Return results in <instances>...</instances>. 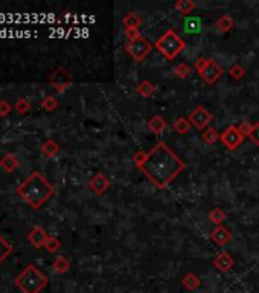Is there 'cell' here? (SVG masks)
<instances>
[{
	"label": "cell",
	"mask_w": 259,
	"mask_h": 293,
	"mask_svg": "<svg viewBox=\"0 0 259 293\" xmlns=\"http://www.w3.org/2000/svg\"><path fill=\"white\" fill-rule=\"evenodd\" d=\"M16 286L23 293H40L48 286V276L34 264H29L16 278Z\"/></svg>",
	"instance_id": "3957f363"
},
{
	"label": "cell",
	"mask_w": 259,
	"mask_h": 293,
	"mask_svg": "<svg viewBox=\"0 0 259 293\" xmlns=\"http://www.w3.org/2000/svg\"><path fill=\"white\" fill-rule=\"evenodd\" d=\"M209 220L212 221V223H215V226H221L223 224V221L226 220V212H224L221 208H213L210 212H209Z\"/></svg>",
	"instance_id": "484cf974"
},
{
	"label": "cell",
	"mask_w": 259,
	"mask_h": 293,
	"mask_svg": "<svg viewBox=\"0 0 259 293\" xmlns=\"http://www.w3.org/2000/svg\"><path fill=\"white\" fill-rule=\"evenodd\" d=\"M48 232L44 231L41 226H34L31 229V232L28 234V241L35 247V249H40V247L44 246V243H46L48 240Z\"/></svg>",
	"instance_id": "8fae6325"
},
{
	"label": "cell",
	"mask_w": 259,
	"mask_h": 293,
	"mask_svg": "<svg viewBox=\"0 0 259 293\" xmlns=\"http://www.w3.org/2000/svg\"><path fill=\"white\" fill-rule=\"evenodd\" d=\"M174 8L178 11L180 14H183V16H185V14L192 13V11L197 8V3L192 2V0H178V2H175Z\"/></svg>",
	"instance_id": "44dd1931"
},
{
	"label": "cell",
	"mask_w": 259,
	"mask_h": 293,
	"mask_svg": "<svg viewBox=\"0 0 259 293\" xmlns=\"http://www.w3.org/2000/svg\"><path fill=\"white\" fill-rule=\"evenodd\" d=\"M249 138L252 139V142H253L255 145L259 146V122L253 124V130H252V133H250Z\"/></svg>",
	"instance_id": "d590c367"
},
{
	"label": "cell",
	"mask_w": 259,
	"mask_h": 293,
	"mask_svg": "<svg viewBox=\"0 0 259 293\" xmlns=\"http://www.w3.org/2000/svg\"><path fill=\"white\" fill-rule=\"evenodd\" d=\"M151 49H153V44L143 37L131 40L125 44V52L138 63H142L146 57H148Z\"/></svg>",
	"instance_id": "8992f818"
},
{
	"label": "cell",
	"mask_w": 259,
	"mask_h": 293,
	"mask_svg": "<svg viewBox=\"0 0 259 293\" xmlns=\"http://www.w3.org/2000/svg\"><path fill=\"white\" fill-rule=\"evenodd\" d=\"M17 194L34 209H40L53 196V186L43 174L34 171L17 188Z\"/></svg>",
	"instance_id": "7a4b0ae2"
},
{
	"label": "cell",
	"mask_w": 259,
	"mask_h": 293,
	"mask_svg": "<svg viewBox=\"0 0 259 293\" xmlns=\"http://www.w3.org/2000/svg\"><path fill=\"white\" fill-rule=\"evenodd\" d=\"M11 110H13V107H11V104L8 103V101L0 99V118L8 116L11 113Z\"/></svg>",
	"instance_id": "e575fe53"
},
{
	"label": "cell",
	"mask_w": 259,
	"mask_h": 293,
	"mask_svg": "<svg viewBox=\"0 0 259 293\" xmlns=\"http://www.w3.org/2000/svg\"><path fill=\"white\" fill-rule=\"evenodd\" d=\"M52 267H53V270L57 274H66L67 270L70 269V263H69V260H67L66 256H57V258H55L53 264H52Z\"/></svg>",
	"instance_id": "d4e9b609"
},
{
	"label": "cell",
	"mask_w": 259,
	"mask_h": 293,
	"mask_svg": "<svg viewBox=\"0 0 259 293\" xmlns=\"http://www.w3.org/2000/svg\"><path fill=\"white\" fill-rule=\"evenodd\" d=\"M146 157H148V153H146V151H138L136 154L133 156V162H134V165H136L138 168H140L145 164Z\"/></svg>",
	"instance_id": "836d02e7"
},
{
	"label": "cell",
	"mask_w": 259,
	"mask_h": 293,
	"mask_svg": "<svg viewBox=\"0 0 259 293\" xmlns=\"http://www.w3.org/2000/svg\"><path fill=\"white\" fill-rule=\"evenodd\" d=\"M44 247L49 251V252H57L60 247H61V241L57 238V237H53V235H49L48 237V240H46V243H44Z\"/></svg>",
	"instance_id": "f546056e"
},
{
	"label": "cell",
	"mask_w": 259,
	"mask_h": 293,
	"mask_svg": "<svg viewBox=\"0 0 259 293\" xmlns=\"http://www.w3.org/2000/svg\"><path fill=\"white\" fill-rule=\"evenodd\" d=\"M183 29H185L188 34H200L201 29H203V21H201L200 17H188V18L185 20Z\"/></svg>",
	"instance_id": "e0dca14e"
},
{
	"label": "cell",
	"mask_w": 259,
	"mask_h": 293,
	"mask_svg": "<svg viewBox=\"0 0 259 293\" xmlns=\"http://www.w3.org/2000/svg\"><path fill=\"white\" fill-rule=\"evenodd\" d=\"M236 127H238V130L242 136H250V133L253 130V124L250 121H241L240 126H236Z\"/></svg>",
	"instance_id": "1f68e13d"
},
{
	"label": "cell",
	"mask_w": 259,
	"mask_h": 293,
	"mask_svg": "<svg viewBox=\"0 0 259 293\" xmlns=\"http://www.w3.org/2000/svg\"><path fill=\"white\" fill-rule=\"evenodd\" d=\"M182 284L188 290H195L200 287V278L195 274H186L182 279Z\"/></svg>",
	"instance_id": "603a6c76"
},
{
	"label": "cell",
	"mask_w": 259,
	"mask_h": 293,
	"mask_svg": "<svg viewBox=\"0 0 259 293\" xmlns=\"http://www.w3.org/2000/svg\"><path fill=\"white\" fill-rule=\"evenodd\" d=\"M122 25L125 29H139L142 25V17L138 13H128L127 16H123Z\"/></svg>",
	"instance_id": "9a60e30c"
},
{
	"label": "cell",
	"mask_w": 259,
	"mask_h": 293,
	"mask_svg": "<svg viewBox=\"0 0 259 293\" xmlns=\"http://www.w3.org/2000/svg\"><path fill=\"white\" fill-rule=\"evenodd\" d=\"M108 188H110V180L104 173H96L92 177V180H90V189L98 196H103Z\"/></svg>",
	"instance_id": "30bf717a"
},
{
	"label": "cell",
	"mask_w": 259,
	"mask_h": 293,
	"mask_svg": "<svg viewBox=\"0 0 259 293\" xmlns=\"http://www.w3.org/2000/svg\"><path fill=\"white\" fill-rule=\"evenodd\" d=\"M17 166H18V159L13 153H6L2 159H0V168L5 170L6 173H13L14 170H17Z\"/></svg>",
	"instance_id": "5bb4252c"
},
{
	"label": "cell",
	"mask_w": 259,
	"mask_h": 293,
	"mask_svg": "<svg viewBox=\"0 0 259 293\" xmlns=\"http://www.w3.org/2000/svg\"><path fill=\"white\" fill-rule=\"evenodd\" d=\"M194 69L200 73L201 80L207 84H215L223 76L224 71L212 58H198L194 63Z\"/></svg>",
	"instance_id": "5b68a950"
},
{
	"label": "cell",
	"mask_w": 259,
	"mask_h": 293,
	"mask_svg": "<svg viewBox=\"0 0 259 293\" xmlns=\"http://www.w3.org/2000/svg\"><path fill=\"white\" fill-rule=\"evenodd\" d=\"M154 48L159 51L166 60L173 61L177 55L183 52V49L186 48V43L174 29H168L163 36L154 43Z\"/></svg>",
	"instance_id": "277c9868"
},
{
	"label": "cell",
	"mask_w": 259,
	"mask_h": 293,
	"mask_svg": "<svg viewBox=\"0 0 259 293\" xmlns=\"http://www.w3.org/2000/svg\"><path fill=\"white\" fill-rule=\"evenodd\" d=\"M14 109L18 111L20 115H25L26 111L31 109V104H29V101L28 99H25V98H21V99H18L17 103H16V106H14Z\"/></svg>",
	"instance_id": "d6a6232c"
},
{
	"label": "cell",
	"mask_w": 259,
	"mask_h": 293,
	"mask_svg": "<svg viewBox=\"0 0 259 293\" xmlns=\"http://www.w3.org/2000/svg\"><path fill=\"white\" fill-rule=\"evenodd\" d=\"M125 37L128 38V41H131V40L140 38L142 34L139 32V29H125Z\"/></svg>",
	"instance_id": "8d00e7d4"
},
{
	"label": "cell",
	"mask_w": 259,
	"mask_h": 293,
	"mask_svg": "<svg viewBox=\"0 0 259 293\" xmlns=\"http://www.w3.org/2000/svg\"><path fill=\"white\" fill-rule=\"evenodd\" d=\"M188 119H189L190 126H192V127H195L197 130H203V131H205L209 127V124L213 121V115L210 113V111L205 106H197L189 113Z\"/></svg>",
	"instance_id": "52a82bcc"
},
{
	"label": "cell",
	"mask_w": 259,
	"mask_h": 293,
	"mask_svg": "<svg viewBox=\"0 0 259 293\" xmlns=\"http://www.w3.org/2000/svg\"><path fill=\"white\" fill-rule=\"evenodd\" d=\"M215 26H217V29H218L220 32H229V31L233 29L235 23H233V18H232L229 14H223V16L217 20Z\"/></svg>",
	"instance_id": "ac0fdd59"
},
{
	"label": "cell",
	"mask_w": 259,
	"mask_h": 293,
	"mask_svg": "<svg viewBox=\"0 0 259 293\" xmlns=\"http://www.w3.org/2000/svg\"><path fill=\"white\" fill-rule=\"evenodd\" d=\"M49 83L53 86V89L57 90L58 93H61L66 89H69V86L72 84V75L67 72L64 67H58V69H55L51 73Z\"/></svg>",
	"instance_id": "9c48e42d"
},
{
	"label": "cell",
	"mask_w": 259,
	"mask_h": 293,
	"mask_svg": "<svg viewBox=\"0 0 259 293\" xmlns=\"http://www.w3.org/2000/svg\"><path fill=\"white\" fill-rule=\"evenodd\" d=\"M233 264H235L233 258L227 252L218 254L215 256V260H213V266H215V269L218 270V272H221V274H227L229 270L233 267Z\"/></svg>",
	"instance_id": "4fadbf2b"
},
{
	"label": "cell",
	"mask_w": 259,
	"mask_h": 293,
	"mask_svg": "<svg viewBox=\"0 0 259 293\" xmlns=\"http://www.w3.org/2000/svg\"><path fill=\"white\" fill-rule=\"evenodd\" d=\"M41 107L46 110V111H53L55 109L58 107V99L55 98V96H52V95L44 96L43 101H41Z\"/></svg>",
	"instance_id": "83f0119b"
},
{
	"label": "cell",
	"mask_w": 259,
	"mask_h": 293,
	"mask_svg": "<svg viewBox=\"0 0 259 293\" xmlns=\"http://www.w3.org/2000/svg\"><path fill=\"white\" fill-rule=\"evenodd\" d=\"M229 75L233 78V80L238 81V80H241V78L245 75V69H244V67H242L241 64L236 63V64H233V66L230 67V69H229Z\"/></svg>",
	"instance_id": "4dcf8cb0"
},
{
	"label": "cell",
	"mask_w": 259,
	"mask_h": 293,
	"mask_svg": "<svg viewBox=\"0 0 259 293\" xmlns=\"http://www.w3.org/2000/svg\"><path fill=\"white\" fill-rule=\"evenodd\" d=\"M173 127L178 134H188L192 126H190V122H189L188 118H177Z\"/></svg>",
	"instance_id": "4316f807"
},
{
	"label": "cell",
	"mask_w": 259,
	"mask_h": 293,
	"mask_svg": "<svg viewBox=\"0 0 259 293\" xmlns=\"http://www.w3.org/2000/svg\"><path fill=\"white\" fill-rule=\"evenodd\" d=\"M210 240L217 246H226L232 240V232L227 228H224L223 224L221 226H215L210 232Z\"/></svg>",
	"instance_id": "7c38bea8"
},
{
	"label": "cell",
	"mask_w": 259,
	"mask_h": 293,
	"mask_svg": "<svg viewBox=\"0 0 259 293\" xmlns=\"http://www.w3.org/2000/svg\"><path fill=\"white\" fill-rule=\"evenodd\" d=\"M190 71H192V67H190L189 64H186V63H180V64L175 66L174 73L180 78V80H185V78L189 76Z\"/></svg>",
	"instance_id": "f1b7e54d"
},
{
	"label": "cell",
	"mask_w": 259,
	"mask_h": 293,
	"mask_svg": "<svg viewBox=\"0 0 259 293\" xmlns=\"http://www.w3.org/2000/svg\"><path fill=\"white\" fill-rule=\"evenodd\" d=\"M220 139H221V144L226 146L227 150L233 151L242 144L244 136L240 133V130H238V127H236V126H229V127H226V130L221 133Z\"/></svg>",
	"instance_id": "ba28073f"
},
{
	"label": "cell",
	"mask_w": 259,
	"mask_h": 293,
	"mask_svg": "<svg viewBox=\"0 0 259 293\" xmlns=\"http://www.w3.org/2000/svg\"><path fill=\"white\" fill-rule=\"evenodd\" d=\"M220 136H221V134H220V133H218L215 128L207 127L205 131H203V134H201V139H203V142H205V144L213 145V144H215V142L220 139Z\"/></svg>",
	"instance_id": "cb8c5ba5"
},
{
	"label": "cell",
	"mask_w": 259,
	"mask_h": 293,
	"mask_svg": "<svg viewBox=\"0 0 259 293\" xmlns=\"http://www.w3.org/2000/svg\"><path fill=\"white\" fill-rule=\"evenodd\" d=\"M136 92H138L140 96H143V98H151V96L154 95V92H155V86H154V83H151V81H148V80H145V81H142V83L138 86Z\"/></svg>",
	"instance_id": "d6986e66"
},
{
	"label": "cell",
	"mask_w": 259,
	"mask_h": 293,
	"mask_svg": "<svg viewBox=\"0 0 259 293\" xmlns=\"http://www.w3.org/2000/svg\"><path fill=\"white\" fill-rule=\"evenodd\" d=\"M185 162L165 142L155 144L139 170L157 189H166L185 171Z\"/></svg>",
	"instance_id": "6da1fadb"
},
{
	"label": "cell",
	"mask_w": 259,
	"mask_h": 293,
	"mask_svg": "<svg viewBox=\"0 0 259 293\" xmlns=\"http://www.w3.org/2000/svg\"><path fill=\"white\" fill-rule=\"evenodd\" d=\"M13 251H14L13 244H11L6 238H3V237L0 235V264H2L11 254H13Z\"/></svg>",
	"instance_id": "7402d4cb"
},
{
	"label": "cell",
	"mask_w": 259,
	"mask_h": 293,
	"mask_svg": "<svg viewBox=\"0 0 259 293\" xmlns=\"http://www.w3.org/2000/svg\"><path fill=\"white\" fill-rule=\"evenodd\" d=\"M166 126H168V122H166L165 118L160 116V115H155V116H153V118L148 121V128H150L154 134H160L162 131H165Z\"/></svg>",
	"instance_id": "2e32d148"
},
{
	"label": "cell",
	"mask_w": 259,
	"mask_h": 293,
	"mask_svg": "<svg viewBox=\"0 0 259 293\" xmlns=\"http://www.w3.org/2000/svg\"><path fill=\"white\" fill-rule=\"evenodd\" d=\"M41 151H43V154L44 156H48V157H53V156H57L58 153H60V145L55 142L53 139H48L46 142L43 144V146H41Z\"/></svg>",
	"instance_id": "ffe728a7"
}]
</instances>
